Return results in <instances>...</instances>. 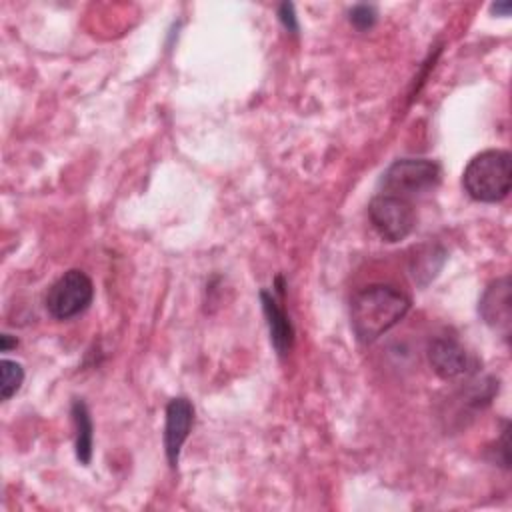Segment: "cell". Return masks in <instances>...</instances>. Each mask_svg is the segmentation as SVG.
Returning a JSON list of instances; mask_svg holds the SVG:
<instances>
[{"instance_id": "7a4b0ae2", "label": "cell", "mask_w": 512, "mask_h": 512, "mask_svg": "<svg viewBox=\"0 0 512 512\" xmlns=\"http://www.w3.org/2000/svg\"><path fill=\"white\" fill-rule=\"evenodd\" d=\"M466 194L478 202H500L512 186V156L506 150L476 154L462 174Z\"/></svg>"}, {"instance_id": "9c48e42d", "label": "cell", "mask_w": 512, "mask_h": 512, "mask_svg": "<svg viewBox=\"0 0 512 512\" xmlns=\"http://www.w3.org/2000/svg\"><path fill=\"white\" fill-rule=\"evenodd\" d=\"M260 302H262V312L266 316L268 332H270V342L278 356L290 354L294 346V326L284 312V308L274 300V296L266 290L260 292Z\"/></svg>"}, {"instance_id": "7c38bea8", "label": "cell", "mask_w": 512, "mask_h": 512, "mask_svg": "<svg viewBox=\"0 0 512 512\" xmlns=\"http://www.w3.org/2000/svg\"><path fill=\"white\" fill-rule=\"evenodd\" d=\"M24 382V370L16 360L4 358L0 362V396L2 400H10Z\"/></svg>"}, {"instance_id": "277c9868", "label": "cell", "mask_w": 512, "mask_h": 512, "mask_svg": "<svg viewBox=\"0 0 512 512\" xmlns=\"http://www.w3.org/2000/svg\"><path fill=\"white\" fill-rule=\"evenodd\" d=\"M440 182V166L426 158H402L388 166L382 178L384 194L400 198L432 190Z\"/></svg>"}, {"instance_id": "9a60e30c", "label": "cell", "mask_w": 512, "mask_h": 512, "mask_svg": "<svg viewBox=\"0 0 512 512\" xmlns=\"http://www.w3.org/2000/svg\"><path fill=\"white\" fill-rule=\"evenodd\" d=\"M510 10H512L510 2H496V4H492V12H496L498 16H508Z\"/></svg>"}, {"instance_id": "2e32d148", "label": "cell", "mask_w": 512, "mask_h": 512, "mask_svg": "<svg viewBox=\"0 0 512 512\" xmlns=\"http://www.w3.org/2000/svg\"><path fill=\"white\" fill-rule=\"evenodd\" d=\"M16 344H18V342L12 340L10 334H2V336H0V348H2V352H8V350H10L12 346H16Z\"/></svg>"}, {"instance_id": "5bb4252c", "label": "cell", "mask_w": 512, "mask_h": 512, "mask_svg": "<svg viewBox=\"0 0 512 512\" xmlns=\"http://www.w3.org/2000/svg\"><path fill=\"white\" fill-rule=\"evenodd\" d=\"M278 20L282 22V26L290 32V34H298L300 26H298V18L294 12V6L290 2H284L278 6Z\"/></svg>"}, {"instance_id": "ba28073f", "label": "cell", "mask_w": 512, "mask_h": 512, "mask_svg": "<svg viewBox=\"0 0 512 512\" xmlns=\"http://www.w3.org/2000/svg\"><path fill=\"white\" fill-rule=\"evenodd\" d=\"M428 362L432 370L444 380L462 376L470 368V356L466 348L452 336H440L430 342Z\"/></svg>"}, {"instance_id": "6da1fadb", "label": "cell", "mask_w": 512, "mask_h": 512, "mask_svg": "<svg viewBox=\"0 0 512 512\" xmlns=\"http://www.w3.org/2000/svg\"><path fill=\"white\" fill-rule=\"evenodd\" d=\"M410 310V298L394 286L372 284L362 288L350 306V324L360 342H374L396 326Z\"/></svg>"}, {"instance_id": "5b68a950", "label": "cell", "mask_w": 512, "mask_h": 512, "mask_svg": "<svg viewBox=\"0 0 512 512\" xmlns=\"http://www.w3.org/2000/svg\"><path fill=\"white\" fill-rule=\"evenodd\" d=\"M368 216L374 230L386 242L404 240L416 226V214L406 198L394 194H378L368 204Z\"/></svg>"}, {"instance_id": "4fadbf2b", "label": "cell", "mask_w": 512, "mask_h": 512, "mask_svg": "<svg viewBox=\"0 0 512 512\" xmlns=\"http://www.w3.org/2000/svg\"><path fill=\"white\" fill-rule=\"evenodd\" d=\"M376 18H378V12L372 4H356L352 10H350V24L356 28V30H368L376 24Z\"/></svg>"}, {"instance_id": "30bf717a", "label": "cell", "mask_w": 512, "mask_h": 512, "mask_svg": "<svg viewBox=\"0 0 512 512\" xmlns=\"http://www.w3.org/2000/svg\"><path fill=\"white\" fill-rule=\"evenodd\" d=\"M446 262V250L440 244H424L410 258V276L416 284H430Z\"/></svg>"}, {"instance_id": "8992f818", "label": "cell", "mask_w": 512, "mask_h": 512, "mask_svg": "<svg viewBox=\"0 0 512 512\" xmlns=\"http://www.w3.org/2000/svg\"><path fill=\"white\" fill-rule=\"evenodd\" d=\"M478 312L482 320L502 338L510 336L512 324V286L510 278L494 280L482 294L478 302Z\"/></svg>"}, {"instance_id": "52a82bcc", "label": "cell", "mask_w": 512, "mask_h": 512, "mask_svg": "<svg viewBox=\"0 0 512 512\" xmlns=\"http://www.w3.org/2000/svg\"><path fill=\"white\" fill-rule=\"evenodd\" d=\"M194 424V406L188 398L178 396L172 398L166 406V424H164V450L168 464L172 468L178 466L180 450L190 434Z\"/></svg>"}, {"instance_id": "3957f363", "label": "cell", "mask_w": 512, "mask_h": 512, "mask_svg": "<svg viewBox=\"0 0 512 512\" xmlns=\"http://www.w3.org/2000/svg\"><path fill=\"white\" fill-rule=\"evenodd\" d=\"M94 298V284L82 270L64 272L46 294V310L56 320H68L82 314Z\"/></svg>"}, {"instance_id": "8fae6325", "label": "cell", "mask_w": 512, "mask_h": 512, "mask_svg": "<svg viewBox=\"0 0 512 512\" xmlns=\"http://www.w3.org/2000/svg\"><path fill=\"white\" fill-rule=\"evenodd\" d=\"M72 422H74V430H76V438H74V448H76V458L80 464L88 466L92 460V442H94V434H92V418L88 412V406L82 400H74L72 408Z\"/></svg>"}]
</instances>
